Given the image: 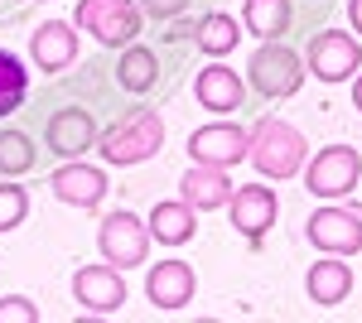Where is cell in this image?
Wrapping results in <instances>:
<instances>
[{"mask_svg":"<svg viewBox=\"0 0 362 323\" xmlns=\"http://www.w3.org/2000/svg\"><path fill=\"white\" fill-rule=\"evenodd\" d=\"M305 150H309L305 135L295 131V126H285V121H276V116H266V121L251 126L247 160L256 164L261 179H290V174H300Z\"/></svg>","mask_w":362,"mask_h":323,"instance_id":"1","label":"cell"},{"mask_svg":"<svg viewBox=\"0 0 362 323\" xmlns=\"http://www.w3.org/2000/svg\"><path fill=\"white\" fill-rule=\"evenodd\" d=\"M160 145H165V121H160V111H150V107L126 111L112 131L97 135V150H102L107 164H140V160H150Z\"/></svg>","mask_w":362,"mask_h":323,"instance_id":"2","label":"cell"},{"mask_svg":"<svg viewBox=\"0 0 362 323\" xmlns=\"http://www.w3.org/2000/svg\"><path fill=\"white\" fill-rule=\"evenodd\" d=\"M247 73H251V87H256L261 97L280 102V97L300 92V82H305V63H300L295 49H285L280 39H261V49L251 54Z\"/></svg>","mask_w":362,"mask_h":323,"instance_id":"3","label":"cell"},{"mask_svg":"<svg viewBox=\"0 0 362 323\" xmlns=\"http://www.w3.org/2000/svg\"><path fill=\"white\" fill-rule=\"evenodd\" d=\"M78 29L92 34L97 44H131L140 34V10L131 0H78Z\"/></svg>","mask_w":362,"mask_h":323,"instance_id":"4","label":"cell"},{"mask_svg":"<svg viewBox=\"0 0 362 323\" xmlns=\"http://www.w3.org/2000/svg\"><path fill=\"white\" fill-rule=\"evenodd\" d=\"M362 179V160L353 145H329V150H319L314 160H309V174H305V189L314 198H343L348 189H358Z\"/></svg>","mask_w":362,"mask_h":323,"instance_id":"5","label":"cell"},{"mask_svg":"<svg viewBox=\"0 0 362 323\" xmlns=\"http://www.w3.org/2000/svg\"><path fill=\"white\" fill-rule=\"evenodd\" d=\"M362 68V44L348 29H324L309 44V73L319 82H348Z\"/></svg>","mask_w":362,"mask_h":323,"instance_id":"6","label":"cell"},{"mask_svg":"<svg viewBox=\"0 0 362 323\" xmlns=\"http://www.w3.org/2000/svg\"><path fill=\"white\" fill-rule=\"evenodd\" d=\"M97 246H102V256L116 270L140 266L145 251H150V227L136 213H112V217H102V227H97Z\"/></svg>","mask_w":362,"mask_h":323,"instance_id":"7","label":"cell"},{"mask_svg":"<svg viewBox=\"0 0 362 323\" xmlns=\"http://www.w3.org/2000/svg\"><path fill=\"white\" fill-rule=\"evenodd\" d=\"M309 242L329 256H353L362 251V213L353 208H319L309 217Z\"/></svg>","mask_w":362,"mask_h":323,"instance_id":"8","label":"cell"},{"mask_svg":"<svg viewBox=\"0 0 362 323\" xmlns=\"http://www.w3.org/2000/svg\"><path fill=\"white\" fill-rule=\"evenodd\" d=\"M247 145H251V131H242L237 121H232V126L218 121V126H203V131L189 135V155H194L198 164H218V169L242 164L247 160Z\"/></svg>","mask_w":362,"mask_h":323,"instance_id":"9","label":"cell"},{"mask_svg":"<svg viewBox=\"0 0 362 323\" xmlns=\"http://www.w3.org/2000/svg\"><path fill=\"white\" fill-rule=\"evenodd\" d=\"M73 295L83 309L92 314H116L121 304H126V280H121V270L107 261V266H83L73 275Z\"/></svg>","mask_w":362,"mask_h":323,"instance_id":"10","label":"cell"},{"mask_svg":"<svg viewBox=\"0 0 362 323\" xmlns=\"http://www.w3.org/2000/svg\"><path fill=\"white\" fill-rule=\"evenodd\" d=\"M49 150L63 155V160H83L87 150L97 145V121H92V111L83 107H68V111H54V121H49Z\"/></svg>","mask_w":362,"mask_h":323,"instance_id":"11","label":"cell"},{"mask_svg":"<svg viewBox=\"0 0 362 323\" xmlns=\"http://www.w3.org/2000/svg\"><path fill=\"white\" fill-rule=\"evenodd\" d=\"M145 295L155 309H184L189 299H194V266L189 261H160V266H150L145 275Z\"/></svg>","mask_w":362,"mask_h":323,"instance_id":"12","label":"cell"},{"mask_svg":"<svg viewBox=\"0 0 362 323\" xmlns=\"http://www.w3.org/2000/svg\"><path fill=\"white\" fill-rule=\"evenodd\" d=\"M49 189H54L68 208H97L102 193H107V174L92 169V164H83V160H68L54 179H49Z\"/></svg>","mask_w":362,"mask_h":323,"instance_id":"13","label":"cell"},{"mask_svg":"<svg viewBox=\"0 0 362 323\" xmlns=\"http://www.w3.org/2000/svg\"><path fill=\"white\" fill-rule=\"evenodd\" d=\"M29 58L39 63V73H63V68L78 58V29L63 25V20L39 25L34 39H29Z\"/></svg>","mask_w":362,"mask_h":323,"instance_id":"14","label":"cell"},{"mask_svg":"<svg viewBox=\"0 0 362 323\" xmlns=\"http://www.w3.org/2000/svg\"><path fill=\"white\" fill-rule=\"evenodd\" d=\"M179 193H184V203H189L194 213H203V208H227V203H232V179H227V169H218V164L194 160V169L184 174Z\"/></svg>","mask_w":362,"mask_h":323,"instance_id":"15","label":"cell"},{"mask_svg":"<svg viewBox=\"0 0 362 323\" xmlns=\"http://www.w3.org/2000/svg\"><path fill=\"white\" fill-rule=\"evenodd\" d=\"M271 222H276V193H271V189L247 184V189L232 193V227H237L247 242H256Z\"/></svg>","mask_w":362,"mask_h":323,"instance_id":"16","label":"cell"},{"mask_svg":"<svg viewBox=\"0 0 362 323\" xmlns=\"http://www.w3.org/2000/svg\"><path fill=\"white\" fill-rule=\"evenodd\" d=\"M194 97L208 111H237L242 97H247V87H242V78H237L227 63H208V68L194 78Z\"/></svg>","mask_w":362,"mask_h":323,"instance_id":"17","label":"cell"},{"mask_svg":"<svg viewBox=\"0 0 362 323\" xmlns=\"http://www.w3.org/2000/svg\"><path fill=\"white\" fill-rule=\"evenodd\" d=\"M305 290H309V299H314V304L334 309V304H343V299H348V290H353V270L343 266L338 256H324V261H314V266H309Z\"/></svg>","mask_w":362,"mask_h":323,"instance_id":"18","label":"cell"},{"mask_svg":"<svg viewBox=\"0 0 362 323\" xmlns=\"http://www.w3.org/2000/svg\"><path fill=\"white\" fill-rule=\"evenodd\" d=\"M194 208L179 198V203H155V213H150V237L165 246H184L194 237Z\"/></svg>","mask_w":362,"mask_h":323,"instance_id":"19","label":"cell"},{"mask_svg":"<svg viewBox=\"0 0 362 323\" xmlns=\"http://www.w3.org/2000/svg\"><path fill=\"white\" fill-rule=\"evenodd\" d=\"M194 44L203 49V54L223 58V54H232V49L242 44V25H237L232 15H223V10H213V15H203V20H198Z\"/></svg>","mask_w":362,"mask_h":323,"instance_id":"20","label":"cell"},{"mask_svg":"<svg viewBox=\"0 0 362 323\" xmlns=\"http://www.w3.org/2000/svg\"><path fill=\"white\" fill-rule=\"evenodd\" d=\"M242 25L256 39H280L290 29V0H247L242 10Z\"/></svg>","mask_w":362,"mask_h":323,"instance_id":"21","label":"cell"},{"mask_svg":"<svg viewBox=\"0 0 362 323\" xmlns=\"http://www.w3.org/2000/svg\"><path fill=\"white\" fill-rule=\"evenodd\" d=\"M155 73H160L155 54L140 49V44H126V54L116 63V82H121L126 92H150V87H155Z\"/></svg>","mask_w":362,"mask_h":323,"instance_id":"22","label":"cell"},{"mask_svg":"<svg viewBox=\"0 0 362 323\" xmlns=\"http://www.w3.org/2000/svg\"><path fill=\"white\" fill-rule=\"evenodd\" d=\"M29 97V73L25 63L15 54H5L0 49V116H10V111H20V102Z\"/></svg>","mask_w":362,"mask_h":323,"instance_id":"23","label":"cell"},{"mask_svg":"<svg viewBox=\"0 0 362 323\" xmlns=\"http://www.w3.org/2000/svg\"><path fill=\"white\" fill-rule=\"evenodd\" d=\"M34 169V145L25 131H0V174H29Z\"/></svg>","mask_w":362,"mask_h":323,"instance_id":"24","label":"cell"},{"mask_svg":"<svg viewBox=\"0 0 362 323\" xmlns=\"http://www.w3.org/2000/svg\"><path fill=\"white\" fill-rule=\"evenodd\" d=\"M29 213V193L20 184H0V232H10V227H20Z\"/></svg>","mask_w":362,"mask_h":323,"instance_id":"25","label":"cell"},{"mask_svg":"<svg viewBox=\"0 0 362 323\" xmlns=\"http://www.w3.org/2000/svg\"><path fill=\"white\" fill-rule=\"evenodd\" d=\"M0 323H39V309L25 295H10V299H0Z\"/></svg>","mask_w":362,"mask_h":323,"instance_id":"26","label":"cell"},{"mask_svg":"<svg viewBox=\"0 0 362 323\" xmlns=\"http://www.w3.org/2000/svg\"><path fill=\"white\" fill-rule=\"evenodd\" d=\"M145 5V15H155V20H169V15H179L189 0H140Z\"/></svg>","mask_w":362,"mask_h":323,"instance_id":"27","label":"cell"},{"mask_svg":"<svg viewBox=\"0 0 362 323\" xmlns=\"http://www.w3.org/2000/svg\"><path fill=\"white\" fill-rule=\"evenodd\" d=\"M348 20H353V29L362 34V0H348Z\"/></svg>","mask_w":362,"mask_h":323,"instance_id":"28","label":"cell"},{"mask_svg":"<svg viewBox=\"0 0 362 323\" xmlns=\"http://www.w3.org/2000/svg\"><path fill=\"white\" fill-rule=\"evenodd\" d=\"M353 107L362 111V73H358V82H353Z\"/></svg>","mask_w":362,"mask_h":323,"instance_id":"29","label":"cell"}]
</instances>
